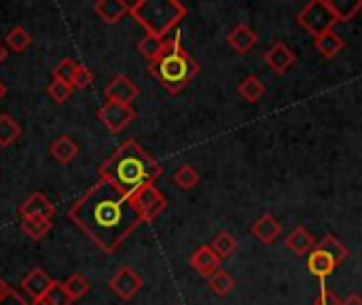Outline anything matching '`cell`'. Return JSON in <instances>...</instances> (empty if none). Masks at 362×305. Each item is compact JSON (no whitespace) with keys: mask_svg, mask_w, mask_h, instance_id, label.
I'll use <instances>...</instances> for the list:
<instances>
[{"mask_svg":"<svg viewBox=\"0 0 362 305\" xmlns=\"http://www.w3.org/2000/svg\"><path fill=\"white\" fill-rule=\"evenodd\" d=\"M68 219L104 255L117 253L142 225V217L132 197L100 178L68 208Z\"/></svg>","mask_w":362,"mask_h":305,"instance_id":"1","label":"cell"},{"mask_svg":"<svg viewBox=\"0 0 362 305\" xmlns=\"http://www.w3.org/2000/svg\"><path fill=\"white\" fill-rule=\"evenodd\" d=\"M161 174V163L132 138L117 146V151L98 168V178L110 183L127 197H132L146 185H155Z\"/></svg>","mask_w":362,"mask_h":305,"instance_id":"2","label":"cell"},{"mask_svg":"<svg viewBox=\"0 0 362 305\" xmlns=\"http://www.w3.org/2000/svg\"><path fill=\"white\" fill-rule=\"evenodd\" d=\"M199 70L202 68H199L197 59H193V55L185 49L180 32L165 38L161 55L148 64V72L172 96L180 93L199 74Z\"/></svg>","mask_w":362,"mask_h":305,"instance_id":"3","label":"cell"},{"mask_svg":"<svg viewBox=\"0 0 362 305\" xmlns=\"http://www.w3.org/2000/svg\"><path fill=\"white\" fill-rule=\"evenodd\" d=\"M129 15L146 30V34L168 38V34L187 17V6L178 0H138Z\"/></svg>","mask_w":362,"mask_h":305,"instance_id":"4","label":"cell"},{"mask_svg":"<svg viewBox=\"0 0 362 305\" xmlns=\"http://www.w3.org/2000/svg\"><path fill=\"white\" fill-rule=\"evenodd\" d=\"M297 23L316 38V36L333 30L335 23H339V21L331 8V0H312L297 13Z\"/></svg>","mask_w":362,"mask_h":305,"instance_id":"5","label":"cell"},{"mask_svg":"<svg viewBox=\"0 0 362 305\" xmlns=\"http://www.w3.org/2000/svg\"><path fill=\"white\" fill-rule=\"evenodd\" d=\"M132 202H134L136 210L140 212L142 223H153L168 208V197L155 185L142 187L138 193L132 195Z\"/></svg>","mask_w":362,"mask_h":305,"instance_id":"6","label":"cell"},{"mask_svg":"<svg viewBox=\"0 0 362 305\" xmlns=\"http://www.w3.org/2000/svg\"><path fill=\"white\" fill-rule=\"evenodd\" d=\"M142 287H144V280L132 265H121L108 280V289L123 301L134 299L142 291Z\"/></svg>","mask_w":362,"mask_h":305,"instance_id":"7","label":"cell"},{"mask_svg":"<svg viewBox=\"0 0 362 305\" xmlns=\"http://www.w3.org/2000/svg\"><path fill=\"white\" fill-rule=\"evenodd\" d=\"M98 119L106 125L108 132L112 134H119L123 132L134 119H136V110L134 106H127V104H119V102H104L100 108H98Z\"/></svg>","mask_w":362,"mask_h":305,"instance_id":"8","label":"cell"},{"mask_svg":"<svg viewBox=\"0 0 362 305\" xmlns=\"http://www.w3.org/2000/svg\"><path fill=\"white\" fill-rule=\"evenodd\" d=\"M104 96L108 102H119V104L132 106V102L140 96V89L127 74H117L104 87Z\"/></svg>","mask_w":362,"mask_h":305,"instance_id":"9","label":"cell"},{"mask_svg":"<svg viewBox=\"0 0 362 305\" xmlns=\"http://www.w3.org/2000/svg\"><path fill=\"white\" fill-rule=\"evenodd\" d=\"M263 59H265V64L272 68V72L274 74H286L295 64H297V53L284 42V40H278V42H274L267 51H265V55H263Z\"/></svg>","mask_w":362,"mask_h":305,"instance_id":"10","label":"cell"},{"mask_svg":"<svg viewBox=\"0 0 362 305\" xmlns=\"http://www.w3.org/2000/svg\"><path fill=\"white\" fill-rule=\"evenodd\" d=\"M250 234L255 236L257 242L269 246V244H274V242L282 236V225H280V221H278L272 212H265V214H261V217L252 223Z\"/></svg>","mask_w":362,"mask_h":305,"instance_id":"11","label":"cell"},{"mask_svg":"<svg viewBox=\"0 0 362 305\" xmlns=\"http://www.w3.org/2000/svg\"><path fill=\"white\" fill-rule=\"evenodd\" d=\"M21 219H32V217H42V219H53L55 214V204L40 191L28 195L23 204L19 206Z\"/></svg>","mask_w":362,"mask_h":305,"instance_id":"12","label":"cell"},{"mask_svg":"<svg viewBox=\"0 0 362 305\" xmlns=\"http://www.w3.org/2000/svg\"><path fill=\"white\" fill-rule=\"evenodd\" d=\"M221 261H223V259L212 251V246H210V244H204V246H199V248L191 255L189 265H191L199 276L210 278L216 270H221Z\"/></svg>","mask_w":362,"mask_h":305,"instance_id":"13","label":"cell"},{"mask_svg":"<svg viewBox=\"0 0 362 305\" xmlns=\"http://www.w3.org/2000/svg\"><path fill=\"white\" fill-rule=\"evenodd\" d=\"M51 284H53V280L49 278V274L42 270V267H34L32 272H28L23 278H21V291L34 301V299H38V297H42L49 289H51Z\"/></svg>","mask_w":362,"mask_h":305,"instance_id":"14","label":"cell"},{"mask_svg":"<svg viewBox=\"0 0 362 305\" xmlns=\"http://www.w3.org/2000/svg\"><path fill=\"white\" fill-rule=\"evenodd\" d=\"M132 4L125 0H98L93 2V13L104 23H119L125 15H129Z\"/></svg>","mask_w":362,"mask_h":305,"instance_id":"15","label":"cell"},{"mask_svg":"<svg viewBox=\"0 0 362 305\" xmlns=\"http://www.w3.org/2000/svg\"><path fill=\"white\" fill-rule=\"evenodd\" d=\"M259 40V34L248 25V23H238L229 34H227V42L229 47L240 53V55H246Z\"/></svg>","mask_w":362,"mask_h":305,"instance_id":"16","label":"cell"},{"mask_svg":"<svg viewBox=\"0 0 362 305\" xmlns=\"http://www.w3.org/2000/svg\"><path fill=\"white\" fill-rule=\"evenodd\" d=\"M284 246H286L295 257H305V255H310V253L316 248V240H314V236H312L303 225H299V227H295V229L284 238Z\"/></svg>","mask_w":362,"mask_h":305,"instance_id":"17","label":"cell"},{"mask_svg":"<svg viewBox=\"0 0 362 305\" xmlns=\"http://www.w3.org/2000/svg\"><path fill=\"white\" fill-rule=\"evenodd\" d=\"M337 267H339V265H337L327 253H322V251H318V248H314V251L308 255V270H310V274H312L314 278H318V282H325Z\"/></svg>","mask_w":362,"mask_h":305,"instance_id":"18","label":"cell"},{"mask_svg":"<svg viewBox=\"0 0 362 305\" xmlns=\"http://www.w3.org/2000/svg\"><path fill=\"white\" fill-rule=\"evenodd\" d=\"M314 47L325 59H335L346 49V40L335 30H329V32L314 38Z\"/></svg>","mask_w":362,"mask_h":305,"instance_id":"19","label":"cell"},{"mask_svg":"<svg viewBox=\"0 0 362 305\" xmlns=\"http://www.w3.org/2000/svg\"><path fill=\"white\" fill-rule=\"evenodd\" d=\"M265 91H267V87H265V83L259 79V76H255V74H248L244 81H240V85H238V96L244 100V102H248V104H257L263 96H265Z\"/></svg>","mask_w":362,"mask_h":305,"instance_id":"20","label":"cell"},{"mask_svg":"<svg viewBox=\"0 0 362 305\" xmlns=\"http://www.w3.org/2000/svg\"><path fill=\"white\" fill-rule=\"evenodd\" d=\"M316 248L322 251V253H327L337 265H341V263L350 257L348 246H346L337 236H333V234H327L320 242H316Z\"/></svg>","mask_w":362,"mask_h":305,"instance_id":"21","label":"cell"},{"mask_svg":"<svg viewBox=\"0 0 362 305\" xmlns=\"http://www.w3.org/2000/svg\"><path fill=\"white\" fill-rule=\"evenodd\" d=\"M49 151L59 163H70L78 155V144L70 136H59L51 142Z\"/></svg>","mask_w":362,"mask_h":305,"instance_id":"22","label":"cell"},{"mask_svg":"<svg viewBox=\"0 0 362 305\" xmlns=\"http://www.w3.org/2000/svg\"><path fill=\"white\" fill-rule=\"evenodd\" d=\"M51 229H53V219H42V217L21 219V231L34 242L42 240Z\"/></svg>","mask_w":362,"mask_h":305,"instance_id":"23","label":"cell"},{"mask_svg":"<svg viewBox=\"0 0 362 305\" xmlns=\"http://www.w3.org/2000/svg\"><path fill=\"white\" fill-rule=\"evenodd\" d=\"M19 136H21V125L17 123V119L8 113H0V146L6 149L15 144Z\"/></svg>","mask_w":362,"mask_h":305,"instance_id":"24","label":"cell"},{"mask_svg":"<svg viewBox=\"0 0 362 305\" xmlns=\"http://www.w3.org/2000/svg\"><path fill=\"white\" fill-rule=\"evenodd\" d=\"M208 287H210V291H212L214 295L227 297V295L235 289V278H233L229 272H225V270L221 267V270H216V272L208 278Z\"/></svg>","mask_w":362,"mask_h":305,"instance_id":"25","label":"cell"},{"mask_svg":"<svg viewBox=\"0 0 362 305\" xmlns=\"http://www.w3.org/2000/svg\"><path fill=\"white\" fill-rule=\"evenodd\" d=\"M163 45H165V38H159V36H153V34H144L138 40V53L151 64V62H155L161 55Z\"/></svg>","mask_w":362,"mask_h":305,"instance_id":"26","label":"cell"},{"mask_svg":"<svg viewBox=\"0 0 362 305\" xmlns=\"http://www.w3.org/2000/svg\"><path fill=\"white\" fill-rule=\"evenodd\" d=\"M174 185L178 187V189H182V191H191V189H195L197 185H199V180H202V176H199V172L191 166V163H182L176 172H174Z\"/></svg>","mask_w":362,"mask_h":305,"instance_id":"27","label":"cell"},{"mask_svg":"<svg viewBox=\"0 0 362 305\" xmlns=\"http://www.w3.org/2000/svg\"><path fill=\"white\" fill-rule=\"evenodd\" d=\"M210 246H212V251H214L221 259H229V257H233L235 251H238V240H235V236L229 234V231H218V234L214 236V240L210 242Z\"/></svg>","mask_w":362,"mask_h":305,"instance_id":"28","label":"cell"},{"mask_svg":"<svg viewBox=\"0 0 362 305\" xmlns=\"http://www.w3.org/2000/svg\"><path fill=\"white\" fill-rule=\"evenodd\" d=\"M337 21H350L362 11V0H331Z\"/></svg>","mask_w":362,"mask_h":305,"instance_id":"29","label":"cell"},{"mask_svg":"<svg viewBox=\"0 0 362 305\" xmlns=\"http://www.w3.org/2000/svg\"><path fill=\"white\" fill-rule=\"evenodd\" d=\"M4 45H6V49H11V51H15V53H21V51H25V49L32 45V34H28L25 28L15 25V28L6 34Z\"/></svg>","mask_w":362,"mask_h":305,"instance_id":"30","label":"cell"},{"mask_svg":"<svg viewBox=\"0 0 362 305\" xmlns=\"http://www.w3.org/2000/svg\"><path fill=\"white\" fill-rule=\"evenodd\" d=\"M64 287H66V291H68V295H70L72 301L83 299V297L89 293V289H91L89 280H87L83 274H72V276H68L66 282H64Z\"/></svg>","mask_w":362,"mask_h":305,"instance_id":"31","label":"cell"},{"mask_svg":"<svg viewBox=\"0 0 362 305\" xmlns=\"http://www.w3.org/2000/svg\"><path fill=\"white\" fill-rule=\"evenodd\" d=\"M76 68H78V62H74L72 57H64V59H59L57 66L53 68V79L72 85V79H74V74H76Z\"/></svg>","mask_w":362,"mask_h":305,"instance_id":"32","label":"cell"},{"mask_svg":"<svg viewBox=\"0 0 362 305\" xmlns=\"http://www.w3.org/2000/svg\"><path fill=\"white\" fill-rule=\"evenodd\" d=\"M42 297L47 299V304L49 305H72V299H70V295H68L64 282H57V280H53L51 289H49Z\"/></svg>","mask_w":362,"mask_h":305,"instance_id":"33","label":"cell"},{"mask_svg":"<svg viewBox=\"0 0 362 305\" xmlns=\"http://www.w3.org/2000/svg\"><path fill=\"white\" fill-rule=\"evenodd\" d=\"M72 85H68V83H62V81H51L49 83V87H47V93H49V98L55 102V104H64L70 96H72Z\"/></svg>","mask_w":362,"mask_h":305,"instance_id":"34","label":"cell"},{"mask_svg":"<svg viewBox=\"0 0 362 305\" xmlns=\"http://www.w3.org/2000/svg\"><path fill=\"white\" fill-rule=\"evenodd\" d=\"M91 83H93V72L85 64H78L76 74L72 79V89H87Z\"/></svg>","mask_w":362,"mask_h":305,"instance_id":"35","label":"cell"},{"mask_svg":"<svg viewBox=\"0 0 362 305\" xmlns=\"http://www.w3.org/2000/svg\"><path fill=\"white\" fill-rule=\"evenodd\" d=\"M320 293H318V297L314 299V305H339L341 304V299L333 293V291H329L327 289V282H320Z\"/></svg>","mask_w":362,"mask_h":305,"instance_id":"36","label":"cell"},{"mask_svg":"<svg viewBox=\"0 0 362 305\" xmlns=\"http://www.w3.org/2000/svg\"><path fill=\"white\" fill-rule=\"evenodd\" d=\"M0 305H32L19 291H15V289H6L2 295H0Z\"/></svg>","mask_w":362,"mask_h":305,"instance_id":"37","label":"cell"},{"mask_svg":"<svg viewBox=\"0 0 362 305\" xmlns=\"http://www.w3.org/2000/svg\"><path fill=\"white\" fill-rule=\"evenodd\" d=\"M339 305H362V297L358 293H352V295H348L346 299H341V304Z\"/></svg>","mask_w":362,"mask_h":305,"instance_id":"38","label":"cell"},{"mask_svg":"<svg viewBox=\"0 0 362 305\" xmlns=\"http://www.w3.org/2000/svg\"><path fill=\"white\" fill-rule=\"evenodd\" d=\"M6 55H8V49H6V45H4V42H0V64L6 59Z\"/></svg>","mask_w":362,"mask_h":305,"instance_id":"39","label":"cell"},{"mask_svg":"<svg viewBox=\"0 0 362 305\" xmlns=\"http://www.w3.org/2000/svg\"><path fill=\"white\" fill-rule=\"evenodd\" d=\"M6 289H8V284H6V280H4V278L0 276V295H2V293H4Z\"/></svg>","mask_w":362,"mask_h":305,"instance_id":"40","label":"cell"},{"mask_svg":"<svg viewBox=\"0 0 362 305\" xmlns=\"http://www.w3.org/2000/svg\"><path fill=\"white\" fill-rule=\"evenodd\" d=\"M32 305H49V304H47V299H45V297H38V299H34V301H32Z\"/></svg>","mask_w":362,"mask_h":305,"instance_id":"41","label":"cell"},{"mask_svg":"<svg viewBox=\"0 0 362 305\" xmlns=\"http://www.w3.org/2000/svg\"><path fill=\"white\" fill-rule=\"evenodd\" d=\"M4 96H6V85H4V83L0 81V100H2Z\"/></svg>","mask_w":362,"mask_h":305,"instance_id":"42","label":"cell"}]
</instances>
